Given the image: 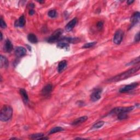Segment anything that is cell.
<instances>
[{
  "instance_id": "10",
  "label": "cell",
  "mask_w": 140,
  "mask_h": 140,
  "mask_svg": "<svg viewBox=\"0 0 140 140\" xmlns=\"http://www.w3.org/2000/svg\"><path fill=\"white\" fill-rule=\"evenodd\" d=\"M13 49V46L12 43L9 39H7L6 40L5 45L3 46V50L6 53H10Z\"/></svg>"
},
{
  "instance_id": "23",
  "label": "cell",
  "mask_w": 140,
  "mask_h": 140,
  "mask_svg": "<svg viewBox=\"0 0 140 140\" xmlns=\"http://www.w3.org/2000/svg\"><path fill=\"white\" fill-rule=\"evenodd\" d=\"M139 61H140V58L139 57H138L136 59H135L134 60L131 61L129 63L126 64V65H135V64L138 63Z\"/></svg>"
},
{
  "instance_id": "6",
  "label": "cell",
  "mask_w": 140,
  "mask_h": 140,
  "mask_svg": "<svg viewBox=\"0 0 140 140\" xmlns=\"http://www.w3.org/2000/svg\"><path fill=\"white\" fill-rule=\"evenodd\" d=\"M138 85V83H134L130 84L125 85V87L122 88L119 90V92L121 93H128V92L135 89L136 88H137Z\"/></svg>"
},
{
  "instance_id": "22",
  "label": "cell",
  "mask_w": 140,
  "mask_h": 140,
  "mask_svg": "<svg viewBox=\"0 0 140 140\" xmlns=\"http://www.w3.org/2000/svg\"><path fill=\"white\" fill-rule=\"evenodd\" d=\"M105 124V122L103 121H100L96 123L95 124L92 126V129H99V128L101 127Z\"/></svg>"
},
{
  "instance_id": "19",
  "label": "cell",
  "mask_w": 140,
  "mask_h": 140,
  "mask_svg": "<svg viewBox=\"0 0 140 140\" xmlns=\"http://www.w3.org/2000/svg\"><path fill=\"white\" fill-rule=\"evenodd\" d=\"M9 62L8 61L7 59L5 57L1 55V67L3 68H7Z\"/></svg>"
},
{
  "instance_id": "20",
  "label": "cell",
  "mask_w": 140,
  "mask_h": 140,
  "mask_svg": "<svg viewBox=\"0 0 140 140\" xmlns=\"http://www.w3.org/2000/svg\"><path fill=\"white\" fill-rule=\"evenodd\" d=\"M28 41L32 43H37L38 42V39L35 34H30L27 36Z\"/></svg>"
},
{
  "instance_id": "3",
  "label": "cell",
  "mask_w": 140,
  "mask_h": 140,
  "mask_svg": "<svg viewBox=\"0 0 140 140\" xmlns=\"http://www.w3.org/2000/svg\"><path fill=\"white\" fill-rule=\"evenodd\" d=\"M134 109V106L116 107V108H114V109H113L110 112V114L118 115L121 113H127L133 111Z\"/></svg>"
},
{
  "instance_id": "14",
  "label": "cell",
  "mask_w": 140,
  "mask_h": 140,
  "mask_svg": "<svg viewBox=\"0 0 140 140\" xmlns=\"http://www.w3.org/2000/svg\"><path fill=\"white\" fill-rule=\"evenodd\" d=\"M88 119V117H87V116H83V117H81L80 118H78L72 123V125H77L79 124H81L85 122Z\"/></svg>"
},
{
  "instance_id": "4",
  "label": "cell",
  "mask_w": 140,
  "mask_h": 140,
  "mask_svg": "<svg viewBox=\"0 0 140 140\" xmlns=\"http://www.w3.org/2000/svg\"><path fill=\"white\" fill-rule=\"evenodd\" d=\"M62 33L63 30L61 29H58L57 30H55L54 33L51 35V36L49 37L48 39L47 42L49 43H54L58 41Z\"/></svg>"
},
{
  "instance_id": "9",
  "label": "cell",
  "mask_w": 140,
  "mask_h": 140,
  "mask_svg": "<svg viewBox=\"0 0 140 140\" xmlns=\"http://www.w3.org/2000/svg\"><path fill=\"white\" fill-rule=\"evenodd\" d=\"M15 54L18 58L24 57L26 54V49L22 47H18L15 48Z\"/></svg>"
},
{
  "instance_id": "5",
  "label": "cell",
  "mask_w": 140,
  "mask_h": 140,
  "mask_svg": "<svg viewBox=\"0 0 140 140\" xmlns=\"http://www.w3.org/2000/svg\"><path fill=\"white\" fill-rule=\"evenodd\" d=\"M124 36V32L121 30H118L115 33L113 37V42L115 45H120L122 42Z\"/></svg>"
},
{
  "instance_id": "32",
  "label": "cell",
  "mask_w": 140,
  "mask_h": 140,
  "mask_svg": "<svg viewBox=\"0 0 140 140\" xmlns=\"http://www.w3.org/2000/svg\"><path fill=\"white\" fill-rule=\"evenodd\" d=\"M27 47H28V49H29V50H30V51H31V48L30 47H29V46H27Z\"/></svg>"
},
{
  "instance_id": "21",
  "label": "cell",
  "mask_w": 140,
  "mask_h": 140,
  "mask_svg": "<svg viewBox=\"0 0 140 140\" xmlns=\"http://www.w3.org/2000/svg\"><path fill=\"white\" fill-rule=\"evenodd\" d=\"M63 130V129L60 126H57V127H53V129H51L50 131H49V134H55L57 133H59V132H61Z\"/></svg>"
},
{
  "instance_id": "17",
  "label": "cell",
  "mask_w": 140,
  "mask_h": 140,
  "mask_svg": "<svg viewBox=\"0 0 140 140\" xmlns=\"http://www.w3.org/2000/svg\"><path fill=\"white\" fill-rule=\"evenodd\" d=\"M57 47L60 49H63L67 50L70 48L69 44L63 41H60L59 43H58V44L57 45Z\"/></svg>"
},
{
  "instance_id": "18",
  "label": "cell",
  "mask_w": 140,
  "mask_h": 140,
  "mask_svg": "<svg viewBox=\"0 0 140 140\" xmlns=\"http://www.w3.org/2000/svg\"><path fill=\"white\" fill-rule=\"evenodd\" d=\"M20 94L21 97L23 98V99L24 101L27 103L29 101V97H28V95L26 93V91L25 89H20Z\"/></svg>"
},
{
  "instance_id": "30",
  "label": "cell",
  "mask_w": 140,
  "mask_h": 140,
  "mask_svg": "<svg viewBox=\"0 0 140 140\" xmlns=\"http://www.w3.org/2000/svg\"><path fill=\"white\" fill-rule=\"evenodd\" d=\"M35 11H34V10L33 9V8H31L30 10V11H29V14L30 15H34V14H35Z\"/></svg>"
},
{
  "instance_id": "16",
  "label": "cell",
  "mask_w": 140,
  "mask_h": 140,
  "mask_svg": "<svg viewBox=\"0 0 140 140\" xmlns=\"http://www.w3.org/2000/svg\"><path fill=\"white\" fill-rule=\"evenodd\" d=\"M67 65V62L66 60H62L58 64V71L59 73H61L65 69Z\"/></svg>"
},
{
  "instance_id": "7",
  "label": "cell",
  "mask_w": 140,
  "mask_h": 140,
  "mask_svg": "<svg viewBox=\"0 0 140 140\" xmlns=\"http://www.w3.org/2000/svg\"><path fill=\"white\" fill-rule=\"evenodd\" d=\"M102 93V89H96L90 95V99L92 101L95 102L101 99Z\"/></svg>"
},
{
  "instance_id": "2",
  "label": "cell",
  "mask_w": 140,
  "mask_h": 140,
  "mask_svg": "<svg viewBox=\"0 0 140 140\" xmlns=\"http://www.w3.org/2000/svg\"><path fill=\"white\" fill-rule=\"evenodd\" d=\"M13 115V109L10 106L5 105L3 107L0 113V119L2 122H7L11 119Z\"/></svg>"
},
{
  "instance_id": "29",
  "label": "cell",
  "mask_w": 140,
  "mask_h": 140,
  "mask_svg": "<svg viewBox=\"0 0 140 140\" xmlns=\"http://www.w3.org/2000/svg\"><path fill=\"white\" fill-rule=\"evenodd\" d=\"M139 32H138V33L136 35L135 37V41L136 42H138L139 41Z\"/></svg>"
},
{
  "instance_id": "24",
  "label": "cell",
  "mask_w": 140,
  "mask_h": 140,
  "mask_svg": "<svg viewBox=\"0 0 140 140\" xmlns=\"http://www.w3.org/2000/svg\"><path fill=\"white\" fill-rule=\"evenodd\" d=\"M96 42L86 43L82 47V48H91L92 47L96 45Z\"/></svg>"
},
{
  "instance_id": "28",
  "label": "cell",
  "mask_w": 140,
  "mask_h": 140,
  "mask_svg": "<svg viewBox=\"0 0 140 140\" xmlns=\"http://www.w3.org/2000/svg\"><path fill=\"white\" fill-rule=\"evenodd\" d=\"M103 26V23L102 21H99L97 23V27L99 30H101Z\"/></svg>"
},
{
  "instance_id": "26",
  "label": "cell",
  "mask_w": 140,
  "mask_h": 140,
  "mask_svg": "<svg viewBox=\"0 0 140 140\" xmlns=\"http://www.w3.org/2000/svg\"><path fill=\"white\" fill-rule=\"evenodd\" d=\"M117 116H118V119L119 120H124V119H127L128 118V115L126 113L119 114L117 115Z\"/></svg>"
},
{
  "instance_id": "1",
  "label": "cell",
  "mask_w": 140,
  "mask_h": 140,
  "mask_svg": "<svg viewBox=\"0 0 140 140\" xmlns=\"http://www.w3.org/2000/svg\"><path fill=\"white\" fill-rule=\"evenodd\" d=\"M140 66L138 65L136 66L135 67L132 68V69L127 70L126 71L124 72L119 74L116 76L111 78L110 79L108 80V81L110 82H116L122 81V80H124L126 78H128L129 77H131V76H133L134 74L136 73L139 70Z\"/></svg>"
},
{
  "instance_id": "27",
  "label": "cell",
  "mask_w": 140,
  "mask_h": 140,
  "mask_svg": "<svg viewBox=\"0 0 140 140\" xmlns=\"http://www.w3.org/2000/svg\"><path fill=\"white\" fill-rule=\"evenodd\" d=\"M0 26H1V27L2 28V29H5V28L7 27L5 21L3 20L2 18H1V20H0Z\"/></svg>"
},
{
  "instance_id": "8",
  "label": "cell",
  "mask_w": 140,
  "mask_h": 140,
  "mask_svg": "<svg viewBox=\"0 0 140 140\" xmlns=\"http://www.w3.org/2000/svg\"><path fill=\"white\" fill-rule=\"evenodd\" d=\"M139 18H140V14L138 12L135 13L133 16L131 17L130 21H131V25L130 27V29L131 27H133L135 25H136L139 21Z\"/></svg>"
},
{
  "instance_id": "13",
  "label": "cell",
  "mask_w": 140,
  "mask_h": 140,
  "mask_svg": "<svg viewBox=\"0 0 140 140\" xmlns=\"http://www.w3.org/2000/svg\"><path fill=\"white\" fill-rule=\"evenodd\" d=\"M26 23V20L24 15H22L19 19L15 21V27H23L24 26Z\"/></svg>"
},
{
  "instance_id": "15",
  "label": "cell",
  "mask_w": 140,
  "mask_h": 140,
  "mask_svg": "<svg viewBox=\"0 0 140 140\" xmlns=\"http://www.w3.org/2000/svg\"><path fill=\"white\" fill-rule=\"evenodd\" d=\"M30 138L33 139H48V137H45V135L42 133H38L30 135Z\"/></svg>"
},
{
  "instance_id": "33",
  "label": "cell",
  "mask_w": 140,
  "mask_h": 140,
  "mask_svg": "<svg viewBox=\"0 0 140 140\" xmlns=\"http://www.w3.org/2000/svg\"><path fill=\"white\" fill-rule=\"evenodd\" d=\"M2 37H3V36H2V33L1 32V40H2Z\"/></svg>"
},
{
  "instance_id": "11",
  "label": "cell",
  "mask_w": 140,
  "mask_h": 140,
  "mask_svg": "<svg viewBox=\"0 0 140 140\" xmlns=\"http://www.w3.org/2000/svg\"><path fill=\"white\" fill-rule=\"evenodd\" d=\"M77 23V18H74L66 25L65 26L66 31H67V32L71 31L73 29L74 27L76 26V25Z\"/></svg>"
},
{
  "instance_id": "31",
  "label": "cell",
  "mask_w": 140,
  "mask_h": 140,
  "mask_svg": "<svg viewBox=\"0 0 140 140\" xmlns=\"http://www.w3.org/2000/svg\"><path fill=\"white\" fill-rule=\"evenodd\" d=\"M133 2H134V1H133V0H132V1H131V0H130V1H127V4H128V5H131V4L133 3Z\"/></svg>"
},
{
  "instance_id": "25",
  "label": "cell",
  "mask_w": 140,
  "mask_h": 140,
  "mask_svg": "<svg viewBox=\"0 0 140 140\" xmlns=\"http://www.w3.org/2000/svg\"><path fill=\"white\" fill-rule=\"evenodd\" d=\"M48 15L49 17H50V18H55L56 16H57V12L54 9L50 10L48 12Z\"/></svg>"
},
{
  "instance_id": "12",
  "label": "cell",
  "mask_w": 140,
  "mask_h": 140,
  "mask_svg": "<svg viewBox=\"0 0 140 140\" xmlns=\"http://www.w3.org/2000/svg\"><path fill=\"white\" fill-rule=\"evenodd\" d=\"M52 90H53V86L50 84H48L42 89L41 93L43 96H48L51 93Z\"/></svg>"
}]
</instances>
